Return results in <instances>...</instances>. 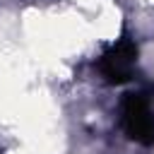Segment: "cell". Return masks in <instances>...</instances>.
I'll return each mask as SVG.
<instances>
[{"instance_id": "cell-2", "label": "cell", "mask_w": 154, "mask_h": 154, "mask_svg": "<svg viewBox=\"0 0 154 154\" xmlns=\"http://www.w3.org/2000/svg\"><path fill=\"white\" fill-rule=\"evenodd\" d=\"M135 65H137V43L128 36H123L120 41H116L113 46H108L96 67L101 72V77L108 84H125L132 79L135 75Z\"/></svg>"}, {"instance_id": "cell-1", "label": "cell", "mask_w": 154, "mask_h": 154, "mask_svg": "<svg viewBox=\"0 0 154 154\" xmlns=\"http://www.w3.org/2000/svg\"><path fill=\"white\" fill-rule=\"evenodd\" d=\"M120 128L128 140L154 147V111L147 91H130L120 101Z\"/></svg>"}]
</instances>
